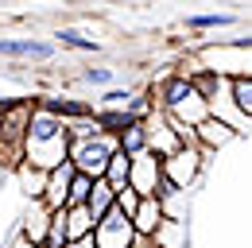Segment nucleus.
Listing matches in <instances>:
<instances>
[{
  "instance_id": "obj_1",
  "label": "nucleus",
  "mask_w": 252,
  "mask_h": 248,
  "mask_svg": "<svg viewBox=\"0 0 252 248\" xmlns=\"http://www.w3.org/2000/svg\"><path fill=\"white\" fill-rule=\"evenodd\" d=\"M66 155H70L66 124L35 105L32 121H28V132H24V163H32V167H39V171H51V167L63 163Z\"/></svg>"
},
{
  "instance_id": "obj_2",
  "label": "nucleus",
  "mask_w": 252,
  "mask_h": 248,
  "mask_svg": "<svg viewBox=\"0 0 252 248\" xmlns=\"http://www.w3.org/2000/svg\"><path fill=\"white\" fill-rule=\"evenodd\" d=\"M121 144H117V136H94V140H70V163H74V171L78 175H86V179H105V167H109V155L117 152Z\"/></svg>"
},
{
  "instance_id": "obj_3",
  "label": "nucleus",
  "mask_w": 252,
  "mask_h": 248,
  "mask_svg": "<svg viewBox=\"0 0 252 248\" xmlns=\"http://www.w3.org/2000/svg\"><path fill=\"white\" fill-rule=\"evenodd\" d=\"M202 163H206V155L198 148H175L171 155H163V179L175 190H190L202 175Z\"/></svg>"
},
{
  "instance_id": "obj_4",
  "label": "nucleus",
  "mask_w": 252,
  "mask_h": 248,
  "mask_svg": "<svg viewBox=\"0 0 252 248\" xmlns=\"http://www.w3.org/2000/svg\"><path fill=\"white\" fill-rule=\"evenodd\" d=\"M159 183H163V159L156 152H140L132 155V175H128V186L140 194V198H156Z\"/></svg>"
},
{
  "instance_id": "obj_5",
  "label": "nucleus",
  "mask_w": 252,
  "mask_h": 248,
  "mask_svg": "<svg viewBox=\"0 0 252 248\" xmlns=\"http://www.w3.org/2000/svg\"><path fill=\"white\" fill-rule=\"evenodd\" d=\"M148 93H152V101H156V109H163V113H175L183 101H187L190 93H194V82H190L187 74H179V70H171L167 78H159V82H152L148 86Z\"/></svg>"
},
{
  "instance_id": "obj_6",
  "label": "nucleus",
  "mask_w": 252,
  "mask_h": 248,
  "mask_svg": "<svg viewBox=\"0 0 252 248\" xmlns=\"http://www.w3.org/2000/svg\"><path fill=\"white\" fill-rule=\"evenodd\" d=\"M132 237H136V229H132V221H128L117 206L101 217V221H97V229H94L97 248H132Z\"/></svg>"
},
{
  "instance_id": "obj_7",
  "label": "nucleus",
  "mask_w": 252,
  "mask_h": 248,
  "mask_svg": "<svg viewBox=\"0 0 252 248\" xmlns=\"http://www.w3.org/2000/svg\"><path fill=\"white\" fill-rule=\"evenodd\" d=\"M43 113H51V117H59L63 124H74V121H90L97 109L90 101H82V97H59V93H47V97H39L35 101Z\"/></svg>"
},
{
  "instance_id": "obj_8",
  "label": "nucleus",
  "mask_w": 252,
  "mask_h": 248,
  "mask_svg": "<svg viewBox=\"0 0 252 248\" xmlns=\"http://www.w3.org/2000/svg\"><path fill=\"white\" fill-rule=\"evenodd\" d=\"M144 132H148V152H156L159 159H163V155H171L175 148H179L175 124H171V117H167L163 109H156V113L144 121Z\"/></svg>"
},
{
  "instance_id": "obj_9",
  "label": "nucleus",
  "mask_w": 252,
  "mask_h": 248,
  "mask_svg": "<svg viewBox=\"0 0 252 248\" xmlns=\"http://www.w3.org/2000/svg\"><path fill=\"white\" fill-rule=\"evenodd\" d=\"M74 163L63 159L59 167L47 171V190H43V206L47 210H66V194H70V183H74Z\"/></svg>"
},
{
  "instance_id": "obj_10",
  "label": "nucleus",
  "mask_w": 252,
  "mask_h": 248,
  "mask_svg": "<svg viewBox=\"0 0 252 248\" xmlns=\"http://www.w3.org/2000/svg\"><path fill=\"white\" fill-rule=\"evenodd\" d=\"M0 55H4V59L51 62L55 59V43H43V39H0Z\"/></svg>"
},
{
  "instance_id": "obj_11",
  "label": "nucleus",
  "mask_w": 252,
  "mask_h": 248,
  "mask_svg": "<svg viewBox=\"0 0 252 248\" xmlns=\"http://www.w3.org/2000/svg\"><path fill=\"white\" fill-rule=\"evenodd\" d=\"M233 136H237V132H233L229 124H221L218 117H206V121L198 124V148H202V155H210V152H218V148H225Z\"/></svg>"
},
{
  "instance_id": "obj_12",
  "label": "nucleus",
  "mask_w": 252,
  "mask_h": 248,
  "mask_svg": "<svg viewBox=\"0 0 252 248\" xmlns=\"http://www.w3.org/2000/svg\"><path fill=\"white\" fill-rule=\"evenodd\" d=\"M167 221V214H163V202L159 198H140V210H136V217H132V229L140 233V237H156V229Z\"/></svg>"
},
{
  "instance_id": "obj_13",
  "label": "nucleus",
  "mask_w": 252,
  "mask_h": 248,
  "mask_svg": "<svg viewBox=\"0 0 252 248\" xmlns=\"http://www.w3.org/2000/svg\"><path fill=\"white\" fill-rule=\"evenodd\" d=\"M47 229H51V210L43 202H32V210L20 217V233L32 241V245H43L47 241Z\"/></svg>"
},
{
  "instance_id": "obj_14",
  "label": "nucleus",
  "mask_w": 252,
  "mask_h": 248,
  "mask_svg": "<svg viewBox=\"0 0 252 248\" xmlns=\"http://www.w3.org/2000/svg\"><path fill=\"white\" fill-rule=\"evenodd\" d=\"M229 101L245 121H252V74H229Z\"/></svg>"
},
{
  "instance_id": "obj_15",
  "label": "nucleus",
  "mask_w": 252,
  "mask_h": 248,
  "mask_svg": "<svg viewBox=\"0 0 252 248\" xmlns=\"http://www.w3.org/2000/svg\"><path fill=\"white\" fill-rule=\"evenodd\" d=\"M117 206V190L105 183V179H94V190H90V202H86V210L94 214V221H101V217L109 214Z\"/></svg>"
},
{
  "instance_id": "obj_16",
  "label": "nucleus",
  "mask_w": 252,
  "mask_h": 248,
  "mask_svg": "<svg viewBox=\"0 0 252 248\" xmlns=\"http://www.w3.org/2000/svg\"><path fill=\"white\" fill-rule=\"evenodd\" d=\"M16 179L24 186V194L32 198V202H43V190H47V171H39L32 163H20L16 167Z\"/></svg>"
},
{
  "instance_id": "obj_17",
  "label": "nucleus",
  "mask_w": 252,
  "mask_h": 248,
  "mask_svg": "<svg viewBox=\"0 0 252 248\" xmlns=\"http://www.w3.org/2000/svg\"><path fill=\"white\" fill-rule=\"evenodd\" d=\"M97 128L105 132V136H121L125 128H132V124H144V121H136V117H128L125 109H97Z\"/></svg>"
},
{
  "instance_id": "obj_18",
  "label": "nucleus",
  "mask_w": 252,
  "mask_h": 248,
  "mask_svg": "<svg viewBox=\"0 0 252 248\" xmlns=\"http://www.w3.org/2000/svg\"><path fill=\"white\" fill-rule=\"evenodd\" d=\"M97 221L94 214L86 210V206H66V233H70V241H78V237H94Z\"/></svg>"
},
{
  "instance_id": "obj_19",
  "label": "nucleus",
  "mask_w": 252,
  "mask_h": 248,
  "mask_svg": "<svg viewBox=\"0 0 252 248\" xmlns=\"http://www.w3.org/2000/svg\"><path fill=\"white\" fill-rule=\"evenodd\" d=\"M167 117H175V121H183V124H190V128H198V124L210 117V105H206V97H198V93H190L187 101L175 109V113H167Z\"/></svg>"
},
{
  "instance_id": "obj_20",
  "label": "nucleus",
  "mask_w": 252,
  "mask_h": 248,
  "mask_svg": "<svg viewBox=\"0 0 252 248\" xmlns=\"http://www.w3.org/2000/svg\"><path fill=\"white\" fill-rule=\"evenodd\" d=\"M128 175H132V155L117 148V152L109 155V167H105V183L113 186V190H121V186H128Z\"/></svg>"
},
{
  "instance_id": "obj_21",
  "label": "nucleus",
  "mask_w": 252,
  "mask_h": 248,
  "mask_svg": "<svg viewBox=\"0 0 252 248\" xmlns=\"http://www.w3.org/2000/svg\"><path fill=\"white\" fill-rule=\"evenodd\" d=\"M55 47H66V51H82V55H97V39L82 35L78 28H59V31H55Z\"/></svg>"
},
{
  "instance_id": "obj_22",
  "label": "nucleus",
  "mask_w": 252,
  "mask_h": 248,
  "mask_svg": "<svg viewBox=\"0 0 252 248\" xmlns=\"http://www.w3.org/2000/svg\"><path fill=\"white\" fill-rule=\"evenodd\" d=\"M152 241H156V248H183L187 245V221H171V217H167L156 229Z\"/></svg>"
},
{
  "instance_id": "obj_23",
  "label": "nucleus",
  "mask_w": 252,
  "mask_h": 248,
  "mask_svg": "<svg viewBox=\"0 0 252 248\" xmlns=\"http://www.w3.org/2000/svg\"><path fill=\"white\" fill-rule=\"evenodd\" d=\"M237 24V16L233 12H206V16H190L187 28L190 31H225Z\"/></svg>"
},
{
  "instance_id": "obj_24",
  "label": "nucleus",
  "mask_w": 252,
  "mask_h": 248,
  "mask_svg": "<svg viewBox=\"0 0 252 248\" xmlns=\"http://www.w3.org/2000/svg\"><path fill=\"white\" fill-rule=\"evenodd\" d=\"M117 144H121V152H128V155L148 152V132H144V124H132V128H125V132L117 136Z\"/></svg>"
},
{
  "instance_id": "obj_25",
  "label": "nucleus",
  "mask_w": 252,
  "mask_h": 248,
  "mask_svg": "<svg viewBox=\"0 0 252 248\" xmlns=\"http://www.w3.org/2000/svg\"><path fill=\"white\" fill-rule=\"evenodd\" d=\"M47 248H66L70 233H66V210H51V229H47Z\"/></svg>"
},
{
  "instance_id": "obj_26",
  "label": "nucleus",
  "mask_w": 252,
  "mask_h": 248,
  "mask_svg": "<svg viewBox=\"0 0 252 248\" xmlns=\"http://www.w3.org/2000/svg\"><path fill=\"white\" fill-rule=\"evenodd\" d=\"M113 78H117L113 66H86V70H82V82H86V86H97V90H109Z\"/></svg>"
},
{
  "instance_id": "obj_27",
  "label": "nucleus",
  "mask_w": 252,
  "mask_h": 248,
  "mask_svg": "<svg viewBox=\"0 0 252 248\" xmlns=\"http://www.w3.org/2000/svg\"><path fill=\"white\" fill-rule=\"evenodd\" d=\"M90 190H94V179H86V175H74L70 194H66V206H86V202H90Z\"/></svg>"
},
{
  "instance_id": "obj_28",
  "label": "nucleus",
  "mask_w": 252,
  "mask_h": 248,
  "mask_svg": "<svg viewBox=\"0 0 252 248\" xmlns=\"http://www.w3.org/2000/svg\"><path fill=\"white\" fill-rule=\"evenodd\" d=\"M132 90H121V86H109V90L101 93V101H97V109H125Z\"/></svg>"
},
{
  "instance_id": "obj_29",
  "label": "nucleus",
  "mask_w": 252,
  "mask_h": 248,
  "mask_svg": "<svg viewBox=\"0 0 252 248\" xmlns=\"http://www.w3.org/2000/svg\"><path fill=\"white\" fill-rule=\"evenodd\" d=\"M97 117V113H94ZM90 117V121H74V124H66V136L70 140H94V136H101V128H97V121Z\"/></svg>"
},
{
  "instance_id": "obj_30",
  "label": "nucleus",
  "mask_w": 252,
  "mask_h": 248,
  "mask_svg": "<svg viewBox=\"0 0 252 248\" xmlns=\"http://www.w3.org/2000/svg\"><path fill=\"white\" fill-rule=\"evenodd\" d=\"M117 210H121L128 221L136 217V210H140V194H136L132 186H121V190H117Z\"/></svg>"
},
{
  "instance_id": "obj_31",
  "label": "nucleus",
  "mask_w": 252,
  "mask_h": 248,
  "mask_svg": "<svg viewBox=\"0 0 252 248\" xmlns=\"http://www.w3.org/2000/svg\"><path fill=\"white\" fill-rule=\"evenodd\" d=\"M4 248H39V245H32V241H28V237H24L20 229H16V233H12V241H8Z\"/></svg>"
},
{
  "instance_id": "obj_32",
  "label": "nucleus",
  "mask_w": 252,
  "mask_h": 248,
  "mask_svg": "<svg viewBox=\"0 0 252 248\" xmlns=\"http://www.w3.org/2000/svg\"><path fill=\"white\" fill-rule=\"evenodd\" d=\"M66 248H97V241L94 237H78V241H70Z\"/></svg>"
},
{
  "instance_id": "obj_33",
  "label": "nucleus",
  "mask_w": 252,
  "mask_h": 248,
  "mask_svg": "<svg viewBox=\"0 0 252 248\" xmlns=\"http://www.w3.org/2000/svg\"><path fill=\"white\" fill-rule=\"evenodd\" d=\"M39 248H47V245H39Z\"/></svg>"
}]
</instances>
